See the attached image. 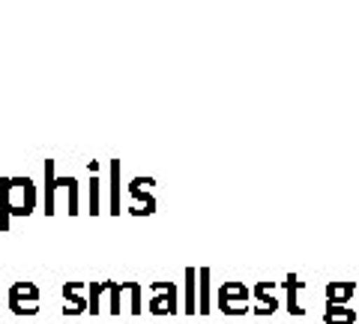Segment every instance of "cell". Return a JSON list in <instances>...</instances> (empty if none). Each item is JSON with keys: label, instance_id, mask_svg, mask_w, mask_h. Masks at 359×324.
<instances>
[{"label": "cell", "instance_id": "6da1fadb", "mask_svg": "<svg viewBox=\"0 0 359 324\" xmlns=\"http://www.w3.org/2000/svg\"><path fill=\"white\" fill-rule=\"evenodd\" d=\"M36 201L39 193L30 177H0V231H9L13 216H30Z\"/></svg>", "mask_w": 359, "mask_h": 324}, {"label": "cell", "instance_id": "7a4b0ae2", "mask_svg": "<svg viewBox=\"0 0 359 324\" xmlns=\"http://www.w3.org/2000/svg\"><path fill=\"white\" fill-rule=\"evenodd\" d=\"M54 160H45L42 169H45V189H42V214L45 216H54L57 214V195L63 193L66 195V205H69V195L72 189L78 186V181L69 174V177H57V171H54Z\"/></svg>", "mask_w": 359, "mask_h": 324}, {"label": "cell", "instance_id": "3957f363", "mask_svg": "<svg viewBox=\"0 0 359 324\" xmlns=\"http://www.w3.org/2000/svg\"><path fill=\"white\" fill-rule=\"evenodd\" d=\"M249 300H252V288L245 283H222L216 288V309L222 316H245V312H252Z\"/></svg>", "mask_w": 359, "mask_h": 324}, {"label": "cell", "instance_id": "277c9868", "mask_svg": "<svg viewBox=\"0 0 359 324\" xmlns=\"http://www.w3.org/2000/svg\"><path fill=\"white\" fill-rule=\"evenodd\" d=\"M6 306L15 316H36L39 312V285L36 283H13L6 292Z\"/></svg>", "mask_w": 359, "mask_h": 324}, {"label": "cell", "instance_id": "5b68a950", "mask_svg": "<svg viewBox=\"0 0 359 324\" xmlns=\"http://www.w3.org/2000/svg\"><path fill=\"white\" fill-rule=\"evenodd\" d=\"M150 186H156V177H132L129 181V195H132V205H129V214L132 216H153L156 214V198L150 193Z\"/></svg>", "mask_w": 359, "mask_h": 324}, {"label": "cell", "instance_id": "8992f818", "mask_svg": "<svg viewBox=\"0 0 359 324\" xmlns=\"http://www.w3.org/2000/svg\"><path fill=\"white\" fill-rule=\"evenodd\" d=\"M150 316H177L180 312V294H177V285L174 283H150Z\"/></svg>", "mask_w": 359, "mask_h": 324}, {"label": "cell", "instance_id": "52a82bcc", "mask_svg": "<svg viewBox=\"0 0 359 324\" xmlns=\"http://www.w3.org/2000/svg\"><path fill=\"white\" fill-rule=\"evenodd\" d=\"M276 288H278V283H255L252 285V300L257 306H252V312L255 316H276L278 312V300H276Z\"/></svg>", "mask_w": 359, "mask_h": 324}, {"label": "cell", "instance_id": "ba28073f", "mask_svg": "<svg viewBox=\"0 0 359 324\" xmlns=\"http://www.w3.org/2000/svg\"><path fill=\"white\" fill-rule=\"evenodd\" d=\"M87 285L90 283H63V288H60V294L66 300L63 316H81V312H90V300L81 294V292H87Z\"/></svg>", "mask_w": 359, "mask_h": 324}, {"label": "cell", "instance_id": "9c48e42d", "mask_svg": "<svg viewBox=\"0 0 359 324\" xmlns=\"http://www.w3.org/2000/svg\"><path fill=\"white\" fill-rule=\"evenodd\" d=\"M87 214L90 216H99L102 214V183H99V162H87Z\"/></svg>", "mask_w": 359, "mask_h": 324}, {"label": "cell", "instance_id": "30bf717a", "mask_svg": "<svg viewBox=\"0 0 359 324\" xmlns=\"http://www.w3.org/2000/svg\"><path fill=\"white\" fill-rule=\"evenodd\" d=\"M356 292H359V283H327L323 300H327V304H335V306H351Z\"/></svg>", "mask_w": 359, "mask_h": 324}, {"label": "cell", "instance_id": "8fae6325", "mask_svg": "<svg viewBox=\"0 0 359 324\" xmlns=\"http://www.w3.org/2000/svg\"><path fill=\"white\" fill-rule=\"evenodd\" d=\"M99 288H102V294H99V300H102V312H111V316H120L123 309V283H99Z\"/></svg>", "mask_w": 359, "mask_h": 324}, {"label": "cell", "instance_id": "7c38bea8", "mask_svg": "<svg viewBox=\"0 0 359 324\" xmlns=\"http://www.w3.org/2000/svg\"><path fill=\"white\" fill-rule=\"evenodd\" d=\"M186 285H183V312L186 316H198V267H186Z\"/></svg>", "mask_w": 359, "mask_h": 324}, {"label": "cell", "instance_id": "4fadbf2b", "mask_svg": "<svg viewBox=\"0 0 359 324\" xmlns=\"http://www.w3.org/2000/svg\"><path fill=\"white\" fill-rule=\"evenodd\" d=\"M278 288L287 292V312L290 316H306V306H299V292L306 288V283H299L297 273H287L285 283H278Z\"/></svg>", "mask_w": 359, "mask_h": 324}, {"label": "cell", "instance_id": "5bb4252c", "mask_svg": "<svg viewBox=\"0 0 359 324\" xmlns=\"http://www.w3.org/2000/svg\"><path fill=\"white\" fill-rule=\"evenodd\" d=\"M212 273L210 267H198V312L201 316H207L212 312Z\"/></svg>", "mask_w": 359, "mask_h": 324}, {"label": "cell", "instance_id": "9a60e30c", "mask_svg": "<svg viewBox=\"0 0 359 324\" xmlns=\"http://www.w3.org/2000/svg\"><path fill=\"white\" fill-rule=\"evenodd\" d=\"M359 312L353 306H335L323 304V324H356Z\"/></svg>", "mask_w": 359, "mask_h": 324}, {"label": "cell", "instance_id": "2e32d148", "mask_svg": "<svg viewBox=\"0 0 359 324\" xmlns=\"http://www.w3.org/2000/svg\"><path fill=\"white\" fill-rule=\"evenodd\" d=\"M108 169H111V214L120 216V160H111Z\"/></svg>", "mask_w": 359, "mask_h": 324}, {"label": "cell", "instance_id": "e0dca14e", "mask_svg": "<svg viewBox=\"0 0 359 324\" xmlns=\"http://www.w3.org/2000/svg\"><path fill=\"white\" fill-rule=\"evenodd\" d=\"M126 285V294H129V312L132 316H141L144 312V288L141 283H123Z\"/></svg>", "mask_w": 359, "mask_h": 324}, {"label": "cell", "instance_id": "ac0fdd59", "mask_svg": "<svg viewBox=\"0 0 359 324\" xmlns=\"http://www.w3.org/2000/svg\"><path fill=\"white\" fill-rule=\"evenodd\" d=\"M99 294H102V288H99V283H90V285H87V300H90V316H99V312H102V300H99Z\"/></svg>", "mask_w": 359, "mask_h": 324}, {"label": "cell", "instance_id": "d6986e66", "mask_svg": "<svg viewBox=\"0 0 359 324\" xmlns=\"http://www.w3.org/2000/svg\"><path fill=\"white\" fill-rule=\"evenodd\" d=\"M356 294H359V292H356ZM356 312H359V306H356Z\"/></svg>", "mask_w": 359, "mask_h": 324}, {"label": "cell", "instance_id": "ffe728a7", "mask_svg": "<svg viewBox=\"0 0 359 324\" xmlns=\"http://www.w3.org/2000/svg\"><path fill=\"white\" fill-rule=\"evenodd\" d=\"M0 309H4V306H0Z\"/></svg>", "mask_w": 359, "mask_h": 324}]
</instances>
